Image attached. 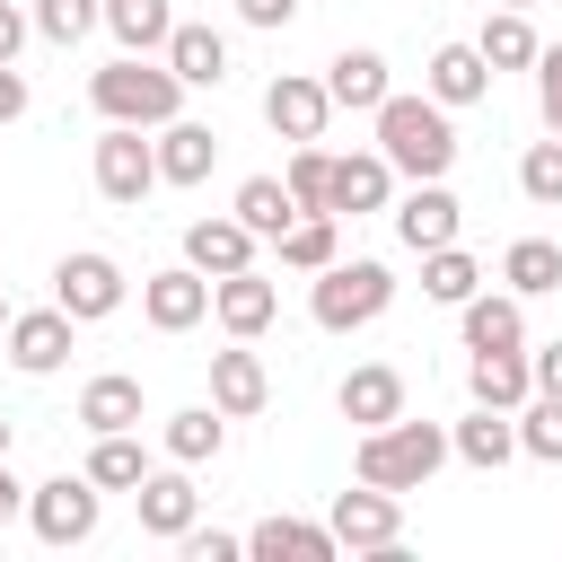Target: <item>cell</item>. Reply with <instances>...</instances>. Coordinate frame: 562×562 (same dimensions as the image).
Masks as SVG:
<instances>
[{
    "label": "cell",
    "mask_w": 562,
    "mask_h": 562,
    "mask_svg": "<svg viewBox=\"0 0 562 562\" xmlns=\"http://www.w3.org/2000/svg\"><path fill=\"white\" fill-rule=\"evenodd\" d=\"M149 140H158V184H202V176L220 167V132H211V123H193V114L158 123Z\"/></svg>",
    "instance_id": "obj_21"
},
{
    "label": "cell",
    "mask_w": 562,
    "mask_h": 562,
    "mask_svg": "<svg viewBox=\"0 0 562 562\" xmlns=\"http://www.w3.org/2000/svg\"><path fill=\"white\" fill-rule=\"evenodd\" d=\"M518 457L562 465V395H527L518 404Z\"/></svg>",
    "instance_id": "obj_38"
},
{
    "label": "cell",
    "mask_w": 562,
    "mask_h": 562,
    "mask_svg": "<svg viewBox=\"0 0 562 562\" xmlns=\"http://www.w3.org/2000/svg\"><path fill=\"white\" fill-rule=\"evenodd\" d=\"M53 299H61L79 325H105V316L132 299V281H123V263H114L105 246H70V255L53 263Z\"/></svg>",
    "instance_id": "obj_7"
},
{
    "label": "cell",
    "mask_w": 562,
    "mask_h": 562,
    "mask_svg": "<svg viewBox=\"0 0 562 562\" xmlns=\"http://www.w3.org/2000/svg\"><path fill=\"white\" fill-rule=\"evenodd\" d=\"M237 18L272 35V26H290V18H299V0H237Z\"/></svg>",
    "instance_id": "obj_44"
},
{
    "label": "cell",
    "mask_w": 562,
    "mask_h": 562,
    "mask_svg": "<svg viewBox=\"0 0 562 562\" xmlns=\"http://www.w3.org/2000/svg\"><path fill=\"white\" fill-rule=\"evenodd\" d=\"M105 35H114L123 53H167L176 0H105Z\"/></svg>",
    "instance_id": "obj_30"
},
{
    "label": "cell",
    "mask_w": 562,
    "mask_h": 562,
    "mask_svg": "<svg viewBox=\"0 0 562 562\" xmlns=\"http://www.w3.org/2000/svg\"><path fill=\"white\" fill-rule=\"evenodd\" d=\"M281 184L299 193V211H334V149H316V140H290V167H281Z\"/></svg>",
    "instance_id": "obj_36"
},
{
    "label": "cell",
    "mask_w": 562,
    "mask_h": 562,
    "mask_svg": "<svg viewBox=\"0 0 562 562\" xmlns=\"http://www.w3.org/2000/svg\"><path fill=\"white\" fill-rule=\"evenodd\" d=\"M246 553H255V562H334L342 544H334V527H316V518H281V509H272V518L246 527Z\"/></svg>",
    "instance_id": "obj_24"
},
{
    "label": "cell",
    "mask_w": 562,
    "mask_h": 562,
    "mask_svg": "<svg viewBox=\"0 0 562 562\" xmlns=\"http://www.w3.org/2000/svg\"><path fill=\"white\" fill-rule=\"evenodd\" d=\"M228 211H237V220H246V228H255V237L272 246V237H281V228L299 220V193H290L281 176H246V184L228 193Z\"/></svg>",
    "instance_id": "obj_32"
},
{
    "label": "cell",
    "mask_w": 562,
    "mask_h": 562,
    "mask_svg": "<svg viewBox=\"0 0 562 562\" xmlns=\"http://www.w3.org/2000/svg\"><path fill=\"white\" fill-rule=\"evenodd\" d=\"M167 70H176L184 88H220V79H228V35L202 26V18H176V35H167Z\"/></svg>",
    "instance_id": "obj_25"
},
{
    "label": "cell",
    "mask_w": 562,
    "mask_h": 562,
    "mask_svg": "<svg viewBox=\"0 0 562 562\" xmlns=\"http://www.w3.org/2000/svg\"><path fill=\"white\" fill-rule=\"evenodd\" d=\"M9 439H18V430H9V413H0V457H9Z\"/></svg>",
    "instance_id": "obj_47"
},
{
    "label": "cell",
    "mask_w": 562,
    "mask_h": 562,
    "mask_svg": "<svg viewBox=\"0 0 562 562\" xmlns=\"http://www.w3.org/2000/svg\"><path fill=\"white\" fill-rule=\"evenodd\" d=\"M457 228H465V202L448 193V176H422V184L395 202V237H404L413 255H430V246H457Z\"/></svg>",
    "instance_id": "obj_13"
},
{
    "label": "cell",
    "mask_w": 562,
    "mask_h": 562,
    "mask_svg": "<svg viewBox=\"0 0 562 562\" xmlns=\"http://www.w3.org/2000/svg\"><path fill=\"white\" fill-rule=\"evenodd\" d=\"M158 448H167L176 465H211V457L228 448V413H220V404H184V413L158 422Z\"/></svg>",
    "instance_id": "obj_28"
},
{
    "label": "cell",
    "mask_w": 562,
    "mask_h": 562,
    "mask_svg": "<svg viewBox=\"0 0 562 562\" xmlns=\"http://www.w3.org/2000/svg\"><path fill=\"white\" fill-rule=\"evenodd\" d=\"M97 518H105V492L88 483V465H79V474H44V483L26 492V527H35V544H53V553L88 544Z\"/></svg>",
    "instance_id": "obj_5"
},
{
    "label": "cell",
    "mask_w": 562,
    "mask_h": 562,
    "mask_svg": "<svg viewBox=\"0 0 562 562\" xmlns=\"http://www.w3.org/2000/svg\"><path fill=\"white\" fill-rule=\"evenodd\" d=\"M501 9H527V0H501Z\"/></svg>",
    "instance_id": "obj_49"
},
{
    "label": "cell",
    "mask_w": 562,
    "mask_h": 562,
    "mask_svg": "<svg viewBox=\"0 0 562 562\" xmlns=\"http://www.w3.org/2000/svg\"><path fill=\"white\" fill-rule=\"evenodd\" d=\"M474 44H483V61H492V79H501V70H536V53H544V35L527 26V9H492Z\"/></svg>",
    "instance_id": "obj_31"
},
{
    "label": "cell",
    "mask_w": 562,
    "mask_h": 562,
    "mask_svg": "<svg viewBox=\"0 0 562 562\" xmlns=\"http://www.w3.org/2000/svg\"><path fill=\"white\" fill-rule=\"evenodd\" d=\"M448 448H457L474 474H501V465L518 457V413H492V404H474V413L448 430Z\"/></svg>",
    "instance_id": "obj_27"
},
{
    "label": "cell",
    "mask_w": 562,
    "mask_h": 562,
    "mask_svg": "<svg viewBox=\"0 0 562 562\" xmlns=\"http://www.w3.org/2000/svg\"><path fill=\"white\" fill-rule=\"evenodd\" d=\"M255 246H263V237H255L237 211H220V220H193V228H184V263H193V272H211V281H220V272H246V263H255Z\"/></svg>",
    "instance_id": "obj_22"
},
{
    "label": "cell",
    "mask_w": 562,
    "mask_h": 562,
    "mask_svg": "<svg viewBox=\"0 0 562 562\" xmlns=\"http://www.w3.org/2000/svg\"><path fill=\"white\" fill-rule=\"evenodd\" d=\"M140 474H149L140 430H97V448H88V483H97V492H140Z\"/></svg>",
    "instance_id": "obj_33"
},
{
    "label": "cell",
    "mask_w": 562,
    "mask_h": 562,
    "mask_svg": "<svg viewBox=\"0 0 562 562\" xmlns=\"http://www.w3.org/2000/svg\"><path fill=\"white\" fill-rule=\"evenodd\" d=\"M518 193H527L536 211H562V132L527 140V158H518Z\"/></svg>",
    "instance_id": "obj_37"
},
{
    "label": "cell",
    "mask_w": 562,
    "mask_h": 562,
    "mask_svg": "<svg viewBox=\"0 0 562 562\" xmlns=\"http://www.w3.org/2000/svg\"><path fill=\"white\" fill-rule=\"evenodd\" d=\"M211 316H220V334L255 342V334H272V316H281V281H263L255 263H246V272H220V281H211Z\"/></svg>",
    "instance_id": "obj_14"
},
{
    "label": "cell",
    "mask_w": 562,
    "mask_h": 562,
    "mask_svg": "<svg viewBox=\"0 0 562 562\" xmlns=\"http://www.w3.org/2000/svg\"><path fill=\"white\" fill-rule=\"evenodd\" d=\"M325 527H334V544H342V553H395V544H404V492H378V483L334 492Z\"/></svg>",
    "instance_id": "obj_8"
},
{
    "label": "cell",
    "mask_w": 562,
    "mask_h": 562,
    "mask_svg": "<svg viewBox=\"0 0 562 562\" xmlns=\"http://www.w3.org/2000/svg\"><path fill=\"white\" fill-rule=\"evenodd\" d=\"M26 492H35V483H18V474H9V457H0V527H9V518H26Z\"/></svg>",
    "instance_id": "obj_46"
},
{
    "label": "cell",
    "mask_w": 562,
    "mask_h": 562,
    "mask_svg": "<svg viewBox=\"0 0 562 562\" xmlns=\"http://www.w3.org/2000/svg\"><path fill=\"white\" fill-rule=\"evenodd\" d=\"M334 413H342L351 430H386V422L404 413V369H395V360H360V369H342Z\"/></svg>",
    "instance_id": "obj_16"
},
{
    "label": "cell",
    "mask_w": 562,
    "mask_h": 562,
    "mask_svg": "<svg viewBox=\"0 0 562 562\" xmlns=\"http://www.w3.org/2000/svg\"><path fill=\"white\" fill-rule=\"evenodd\" d=\"M26 35H35V18H26L18 0H0V61H18V53H26Z\"/></svg>",
    "instance_id": "obj_43"
},
{
    "label": "cell",
    "mask_w": 562,
    "mask_h": 562,
    "mask_svg": "<svg viewBox=\"0 0 562 562\" xmlns=\"http://www.w3.org/2000/svg\"><path fill=\"white\" fill-rule=\"evenodd\" d=\"M140 316H149L158 334H193V325L211 316V272H193V263L140 272Z\"/></svg>",
    "instance_id": "obj_11"
},
{
    "label": "cell",
    "mask_w": 562,
    "mask_h": 562,
    "mask_svg": "<svg viewBox=\"0 0 562 562\" xmlns=\"http://www.w3.org/2000/svg\"><path fill=\"white\" fill-rule=\"evenodd\" d=\"M527 369H536V395H562V334H553V342H536V351H527Z\"/></svg>",
    "instance_id": "obj_42"
},
{
    "label": "cell",
    "mask_w": 562,
    "mask_h": 562,
    "mask_svg": "<svg viewBox=\"0 0 562 562\" xmlns=\"http://www.w3.org/2000/svg\"><path fill=\"white\" fill-rule=\"evenodd\" d=\"M483 290V263L465 255V246H430L422 255V299H439V307H465Z\"/></svg>",
    "instance_id": "obj_35"
},
{
    "label": "cell",
    "mask_w": 562,
    "mask_h": 562,
    "mask_svg": "<svg viewBox=\"0 0 562 562\" xmlns=\"http://www.w3.org/2000/svg\"><path fill=\"white\" fill-rule=\"evenodd\" d=\"M184 97H193V88L167 70V53H114L105 70H88L97 123H140V132H158V123L184 114Z\"/></svg>",
    "instance_id": "obj_1"
},
{
    "label": "cell",
    "mask_w": 562,
    "mask_h": 562,
    "mask_svg": "<svg viewBox=\"0 0 562 562\" xmlns=\"http://www.w3.org/2000/svg\"><path fill=\"white\" fill-rule=\"evenodd\" d=\"M457 334H465V351H527V299L518 290H474L457 307Z\"/></svg>",
    "instance_id": "obj_19"
},
{
    "label": "cell",
    "mask_w": 562,
    "mask_h": 562,
    "mask_svg": "<svg viewBox=\"0 0 562 562\" xmlns=\"http://www.w3.org/2000/svg\"><path fill=\"white\" fill-rule=\"evenodd\" d=\"M132 509H140V536H158V544H176L193 518H202V492H193V465H149L140 474V492H132Z\"/></svg>",
    "instance_id": "obj_10"
},
{
    "label": "cell",
    "mask_w": 562,
    "mask_h": 562,
    "mask_svg": "<svg viewBox=\"0 0 562 562\" xmlns=\"http://www.w3.org/2000/svg\"><path fill=\"white\" fill-rule=\"evenodd\" d=\"M263 123H272L281 140H325V123H334V97H325V79H307V70H281V79L263 88Z\"/></svg>",
    "instance_id": "obj_17"
},
{
    "label": "cell",
    "mask_w": 562,
    "mask_h": 562,
    "mask_svg": "<svg viewBox=\"0 0 562 562\" xmlns=\"http://www.w3.org/2000/svg\"><path fill=\"white\" fill-rule=\"evenodd\" d=\"M465 395H474V404H492V413H518V404L536 395L527 351H474V360H465Z\"/></svg>",
    "instance_id": "obj_26"
},
{
    "label": "cell",
    "mask_w": 562,
    "mask_h": 562,
    "mask_svg": "<svg viewBox=\"0 0 562 562\" xmlns=\"http://www.w3.org/2000/svg\"><path fill=\"white\" fill-rule=\"evenodd\" d=\"M88 176H97V193H105L114 211H140V202L158 193V140H140V123H105Z\"/></svg>",
    "instance_id": "obj_6"
},
{
    "label": "cell",
    "mask_w": 562,
    "mask_h": 562,
    "mask_svg": "<svg viewBox=\"0 0 562 562\" xmlns=\"http://www.w3.org/2000/svg\"><path fill=\"white\" fill-rule=\"evenodd\" d=\"M395 307V272L378 263V255H334L325 272H307V316H316V334H360V325H378Z\"/></svg>",
    "instance_id": "obj_4"
},
{
    "label": "cell",
    "mask_w": 562,
    "mask_h": 562,
    "mask_svg": "<svg viewBox=\"0 0 562 562\" xmlns=\"http://www.w3.org/2000/svg\"><path fill=\"white\" fill-rule=\"evenodd\" d=\"M325 97H334V114H378V105L395 97L386 53H378V44H342V53L325 61Z\"/></svg>",
    "instance_id": "obj_12"
},
{
    "label": "cell",
    "mask_w": 562,
    "mask_h": 562,
    "mask_svg": "<svg viewBox=\"0 0 562 562\" xmlns=\"http://www.w3.org/2000/svg\"><path fill=\"white\" fill-rule=\"evenodd\" d=\"M0 342H9V369H26V378H53V369L70 360V342H79V316H70L61 299H53V307H18Z\"/></svg>",
    "instance_id": "obj_9"
},
{
    "label": "cell",
    "mask_w": 562,
    "mask_h": 562,
    "mask_svg": "<svg viewBox=\"0 0 562 562\" xmlns=\"http://www.w3.org/2000/svg\"><path fill=\"white\" fill-rule=\"evenodd\" d=\"M176 553H184V562H237V553H246V536H228V527H202V518H193V527L176 536Z\"/></svg>",
    "instance_id": "obj_40"
},
{
    "label": "cell",
    "mask_w": 562,
    "mask_h": 562,
    "mask_svg": "<svg viewBox=\"0 0 562 562\" xmlns=\"http://www.w3.org/2000/svg\"><path fill=\"white\" fill-rule=\"evenodd\" d=\"M448 457H457V448H448V430H439V422L395 413L386 430H360V448H351V483H378V492H422Z\"/></svg>",
    "instance_id": "obj_3"
},
{
    "label": "cell",
    "mask_w": 562,
    "mask_h": 562,
    "mask_svg": "<svg viewBox=\"0 0 562 562\" xmlns=\"http://www.w3.org/2000/svg\"><path fill=\"white\" fill-rule=\"evenodd\" d=\"M501 281H509L518 299H553V290H562V246H553V237H518V246L501 255Z\"/></svg>",
    "instance_id": "obj_34"
},
{
    "label": "cell",
    "mask_w": 562,
    "mask_h": 562,
    "mask_svg": "<svg viewBox=\"0 0 562 562\" xmlns=\"http://www.w3.org/2000/svg\"><path fill=\"white\" fill-rule=\"evenodd\" d=\"M9 316H18V307H9V290H0V334H9Z\"/></svg>",
    "instance_id": "obj_48"
},
{
    "label": "cell",
    "mask_w": 562,
    "mask_h": 562,
    "mask_svg": "<svg viewBox=\"0 0 562 562\" xmlns=\"http://www.w3.org/2000/svg\"><path fill=\"white\" fill-rule=\"evenodd\" d=\"M369 123H378V149H386V167H395V176H413V184H422V176H448V167H457V123H448V105H439L430 88H422V97H404V88H395Z\"/></svg>",
    "instance_id": "obj_2"
},
{
    "label": "cell",
    "mask_w": 562,
    "mask_h": 562,
    "mask_svg": "<svg viewBox=\"0 0 562 562\" xmlns=\"http://www.w3.org/2000/svg\"><path fill=\"white\" fill-rule=\"evenodd\" d=\"M18 114H26V70H18V61H0V132H9Z\"/></svg>",
    "instance_id": "obj_45"
},
{
    "label": "cell",
    "mask_w": 562,
    "mask_h": 562,
    "mask_svg": "<svg viewBox=\"0 0 562 562\" xmlns=\"http://www.w3.org/2000/svg\"><path fill=\"white\" fill-rule=\"evenodd\" d=\"M140 413H149V395H140L132 369H97V378L79 386V430H88V439H97V430H140Z\"/></svg>",
    "instance_id": "obj_23"
},
{
    "label": "cell",
    "mask_w": 562,
    "mask_h": 562,
    "mask_svg": "<svg viewBox=\"0 0 562 562\" xmlns=\"http://www.w3.org/2000/svg\"><path fill=\"white\" fill-rule=\"evenodd\" d=\"M88 26H105V0H35V35H44V44L70 53Z\"/></svg>",
    "instance_id": "obj_39"
},
{
    "label": "cell",
    "mask_w": 562,
    "mask_h": 562,
    "mask_svg": "<svg viewBox=\"0 0 562 562\" xmlns=\"http://www.w3.org/2000/svg\"><path fill=\"white\" fill-rule=\"evenodd\" d=\"M211 404H220L228 422H255V413L272 404V369H263L255 342L228 334V351H211Z\"/></svg>",
    "instance_id": "obj_15"
},
{
    "label": "cell",
    "mask_w": 562,
    "mask_h": 562,
    "mask_svg": "<svg viewBox=\"0 0 562 562\" xmlns=\"http://www.w3.org/2000/svg\"><path fill=\"white\" fill-rule=\"evenodd\" d=\"M272 255H281V272H325V263L342 255V228H334V211H299V220L272 237Z\"/></svg>",
    "instance_id": "obj_29"
},
{
    "label": "cell",
    "mask_w": 562,
    "mask_h": 562,
    "mask_svg": "<svg viewBox=\"0 0 562 562\" xmlns=\"http://www.w3.org/2000/svg\"><path fill=\"white\" fill-rule=\"evenodd\" d=\"M536 114H544V132H562V44L536 53Z\"/></svg>",
    "instance_id": "obj_41"
},
{
    "label": "cell",
    "mask_w": 562,
    "mask_h": 562,
    "mask_svg": "<svg viewBox=\"0 0 562 562\" xmlns=\"http://www.w3.org/2000/svg\"><path fill=\"white\" fill-rule=\"evenodd\" d=\"M369 211H395V167H386L378 140L334 158V220H369Z\"/></svg>",
    "instance_id": "obj_18"
},
{
    "label": "cell",
    "mask_w": 562,
    "mask_h": 562,
    "mask_svg": "<svg viewBox=\"0 0 562 562\" xmlns=\"http://www.w3.org/2000/svg\"><path fill=\"white\" fill-rule=\"evenodd\" d=\"M422 88L457 114V105H483L492 97V61H483V44H439L430 61H422Z\"/></svg>",
    "instance_id": "obj_20"
}]
</instances>
